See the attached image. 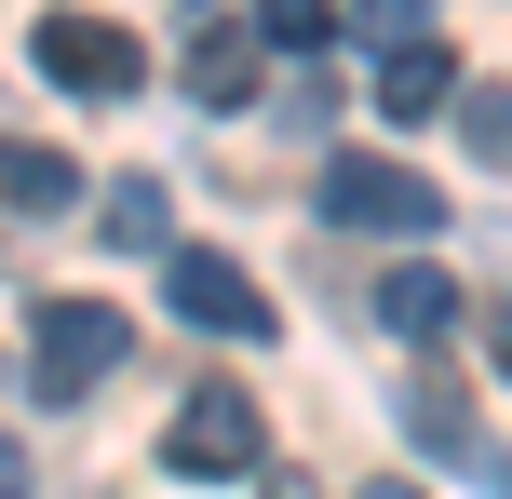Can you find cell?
Listing matches in <instances>:
<instances>
[{
  "instance_id": "1",
  "label": "cell",
  "mask_w": 512,
  "mask_h": 499,
  "mask_svg": "<svg viewBox=\"0 0 512 499\" xmlns=\"http://www.w3.org/2000/svg\"><path fill=\"white\" fill-rule=\"evenodd\" d=\"M324 216H337V230H391V243H418V230H432V216H445V189L418 176V162H378V149H337V162H324Z\"/></svg>"
},
{
  "instance_id": "2",
  "label": "cell",
  "mask_w": 512,
  "mask_h": 499,
  "mask_svg": "<svg viewBox=\"0 0 512 499\" xmlns=\"http://www.w3.org/2000/svg\"><path fill=\"white\" fill-rule=\"evenodd\" d=\"M27 338H41V405H81V392L135 351V324L108 311V297H41V324H27Z\"/></svg>"
},
{
  "instance_id": "3",
  "label": "cell",
  "mask_w": 512,
  "mask_h": 499,
  "mask_svg": "<svg viewBox=\"0 0 512 499\" xmlns=\"http://www.w3.org/2000/svg\"><path fill=\"white\" fill-rule=\"evenodd\" d=\"M162 297H176V324H203V338H243V351L283 324L270 297L243 284V257H216V243H176V257H162Z\"/></svg>"
},
{
  "instance_id": "4",
  "label": "cell",
  "mask_w": 512,
  "mask_h": 499,
  "mask_svg": "<svg viewBox=\"0 0 512 499\" xmlns=\"http://www.w3.org/2000/svg\"><path fill=\"white\" fill-rule=\"evenodd\" d=\"M41 81H68V95H135L149 81V54H135V27H108V14H41Z\"/></svg>"
},
{
  "instance_id": "5",
  "label": "cell",
  "mask_w": 512,
  "mask_h": 499,
  "mask_svg": "<svg viewBox=\"0 0 512 499\" xmlns=\"http://www.w3.org/2000/svg\"><path fill=\"white\" fill-rule=\"evenodd\" d=\"M162 459H176V473H256V459H270V419H256L243 392H189L176 432H162Z\"/></svg>"
},
{
  "instance_id": "6",
  "label": "cell",
  "mask_w": 512,
  "mask_h": 499,
  "mask_svg": "<svg viewBox=\"0 0 512 499\" xmlns=\"http://www.w3.org/2000/svg\"><path fill=\"white\" fill-rule=\"evenodd\" d=\"M68 203H81V162L41 135H0V216H68Z\"/></svg>"
},
{
  "instance_id": "7",
  "label": "cell",
  "mask_w": 512,
  "mask_h": 499,
  "mask_svg": "<svg viewBox=\"0 0 512 499\" xmlns=\"http://www.w3.org/2000/svg\"><path fill=\"white\" fill-rule=\"evenodd\" d=\"M445 95H459V54H445V41H391L378 54V108H391V122H432Z\"/></svg>"
},
{
  "instance_id": "8",
  "label": "cell",
  "mask_w": 512,
  "mask_h": 499,
  "mask_svg": "<svg viewBox=\"0 0 512 499\" xmlns=\"http://www.w3.org/2000/svg\"><path fill=\"white\" fill-rule=\"evenodd\" d=\"M256 81H270V68H256V27L203 14V41H189V95H203V108H243Z\"/></svg>"
},
{
  "instance_id": "9",
  "label": "cell",
  "mask_w": 512,
  "mask_h": 499,
  "mask_svg": "<svg viewBox=\"0 0 512 499\" xmlns=\"http://www.w3.org/2000/svg\"><path fill=\"white\" fill-rule=\"evenodd\" d=\"M378 324H391V338H418V351H432V338H459V284H445V270H391V284H378Z\"/></svg>"
},
{
  "instance_id": "10",
  "label": "cell",
  "mask_w": 512,
  "mask_h": 499,
  "mask_svg": "<svg viewBox=\"0 0 512 499\" xmlns=\"http://www.w3.org/2000/svg\"><path fill=\"white\" fill-rule=\"evenodd\" d=\"M95 230L122 243V257H176V189H162V176H122V189H108V216H95Z\"/></svg>"
},
{
  "instance_id": "11",
  "label": "cell",
  "mask_w": 512,
  "mask_h": 499,
  "mask_svg": "<svg viewBox=\"0 0 512 499\" xmlns=\"http://www.w3.org/2000/svg\"><path fill=\"white\" fill-rule=\"evenodd\" d=\"M445 108H459V149L486 162V176H512V81H472V68H459Z\"/></svg>"
},
{
  "instance_id": "12",
  "label": "cell",
  "mask_w": 512,
  "mask_h": 499,
  "mask_svg": "<svg viewBox=\"0 0 512 499\" xmlns=\"http://www.w3.org/2000/svg\"><path fill=\"white\" fill-rule=\"evenodd\" d=\"M405 432H418V446H445V459H472V405H459V378H418V392H405Z\"/></svg>"
},
{
  "instance_id": "13",
  "label": "cell",
  "mask_w": 512,
  "mask_h": 499,
  "mask_svg": "<svg viewBox=\"0 0 512 499\" xmlns=\"http://www.w3.org/2000/svg\"><path fill=\"white\" fill-rule=\"evenodd\" d=\"M256 41H283V54H324V41H337V0H256Z\"/></svg>"
},
{
  "instance_id": "14",
  "label": "cell",
  "mask_w": 512,
  "mask_h": 499,
  "mask_svg": "<svg viewBox=\"0 0 512 499\" xmlns=\"http://www.w3.org/2000/svg\"><path fill=\"white\" fill-rule=\"evenodd\" d=\"M486 365L512 378V297H499V311H486Z\"/></svg>"
},
{
  "instance_id": "15",
  "label": "cell",
  "mask_w": 512,
  "mask_h": 499,
  "mask_svg": "<svg viewBox=\"0 0 512 499\" xmlns=\"http://www.w3.org/2000/svg\"><path fill=\"white\" fill-rule=\"evenodd\" d=\"M351 14H364V27H418V0H351Z\"/></svg>"
},
{
  "instance_id": "16",
  "label": "cell",
  "mask_w": 512,
  "mask_h": 499,
  "mask_svg": "<svg viewBox=\"0 0 512 499\" xmlns=\"http://www.w3.org/2000/svg\"><path fill=\"white\" fill-rule=\"evenodd\" d=\"M0 499H27V446H14V432H0Z\"/></svg>"
},
{
  "instance_id": "17",
  "label": "cell",
  "mask_w": 512,
  "mask_h": 499,
  "mask_svg": "<svg viewBox=\"0 0 512 499\" xmlns=\"http://www.w3.org/2000/svg\"><path fill=\"white\" fill-rule=\"evenodd\" d=\"M351 499H418V486H405V473H364V486H351Z\"/></svg>"
},
{
  "instance_id": "18",
  "label": "cell",
  "mask_w": 512,
  "mask_h": 499,
  "mask_svg": "<svg viewBox=\"0 0 512 499\" xmlns=\"http://www.w3.org/2000/svg\"><path fill=\"white\" fill-rule=\"evenodd\" d=\"M270 499H324V486H310V473H270Z\"/></svg>"
}]
</instances>
